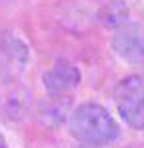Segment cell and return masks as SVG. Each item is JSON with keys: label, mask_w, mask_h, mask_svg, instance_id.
I'll return each mask as SVG.
<instances>
[{"label": "cell", "mask_w": 144, "mask_h": 148, "mask_svg": "<svg viewBox=\"0 0 144 148\" xmlns=\"http://www.w3.org/2000/svg\"><path fill=\"white\" fill-rule=\"evenodd\" d=\"M69 130L79 142L105 146L119 136V125L99 103H83L69 116Z\"/></svg>", "instance_id": "1"}, {"label": "cell", "mask_w": 144, "mask_h": 148, "mask_svg": "<svg viewBox=\"0 0 144 148\" xmlns=\"http://www.w3.org/2000/svg\"><path fill=\"white\" fill-rule=\"evenodd\" d=\"M42 81H44V87L49 95H69L73 89L79 87L81 73L71 61L57 59L53 67L44 73Z\"/></svg>", "instance_id": "4"}, {"label": "cell", "mask_w": 144, "mask_h": 148, "mask_svg": "<svg viewBox=\"0 0 144 148\" xmlns=\"http://www.w3.org/2000/svg\"><path fill=\"white\" fill-rule=\"evenodd\" d=\"M71 109V99L69 95H49L38 103V114L42 123L47 126H59L69 114Z\"/></svg>", "instance_id": "5"}, {"label": "cell", "mask_w": 144, "mask_h": 148, "mask_svg": "<svg viewBox=\"0 0 144 148\" xmlns=\"http://www.w3.org/2000/svg\"><path fill=\"white\" fill-rule=\"evenodd\" d=\"M112 99L121 119L136 130L144 128V79L138 75H126L117 83Z\"/></svg>", "instance_id": "2"}, {"label": "cell", "mask_w": 144, "mask_h": 148, "mask_svg": "<svg viewBox=\"0 0 144 148\" xmlns=\"http://www.w3.org/2000/svg\"><path fill=\"white\" fill-rule=\"evenodd\" d=\"M93 148H97V146H93Z\"/></svg>", "instance_id": "9"}, {"label": "cell", "mask_w": 144, "mask_h": 148, "mask_svg": "<svg viewBox=\"0 0 144 148\" xmlns=\"http://www.w3.org/2000/svg\"><path fill=\"white\" fill-rule=\"evenodd\" d=\"M28 99H30V95L22 89H18V91H14L6 99V114L10 116V119H16V121H20L26 111H28Z\"/></svg>", "instance_id": "7"}, {"label": "cell", "mask_w": 144, "mask_h": 148, "mask_svg": "<svg viewBox=\"0 0 144 148\" xmlns=\"http://www.w3.org/2000/svg\"><path fill=\"white\" fill-rule=\"evenodd\" d=\"M112 51L126 63L144 61V26L134 22H124L117 28L111 40Z\"/></svg>", "instance_id": "3"}, {"label": "cell", "mask_w": 144, "mask_h": 148, "mask_svg": "<svg viewBox=\"0 0 144 148\" xmlns=\"http://www.w3.org/2000/svg\"><path fill=\"white\" fill-rule=\"evenodd\" d=\"M99 20L107 28H119L128 20V6L124 0H109L101 6Z\"/></svg>", "instance_id": "6"}, {"label": "cell", "mask_w": 144, "mask_h": 148, "mask_svg": "<svg viewBox=\"0 0 144 148\" xmlns=\"http://www.w3.org/2000/svg\"><path fill=\"white\" fill-rule=\"evenodd\" d=\"M0 148H8V142H6V138H4L2 132H0Z\"/></svg>", "instance_id": "8"}]
</instances>
